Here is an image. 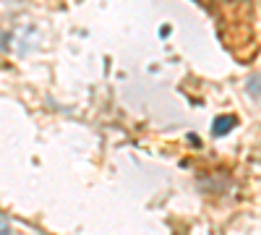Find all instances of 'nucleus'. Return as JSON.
<instances>
[{
  "label": "nucleus",
  "instance_id": "1",
  "mask_svg": "<svg viewBox=\"0 0 261 235\" xmlns=\"http://www.w3.org/2000/svg\"><path fill=\"white\" fill-rule=\"evenodd\" d=\"M235 118L232 115H220L214 120V125H212V131H214V136H225V134H230L232 128H235Z\"/></svg>",
  "mask_w": 261,
  "mask_h": 235
},
{
  "label": "nucleus",
  "instance_id": "2",
  "mask_svg": "<svg viewBox=\"0 0 261 235\" xmlns=\"http://www.w3.org/2000/svg\"><path fill=\"white\" fill-rule=\"evenodd\" d=\"M0 235H11V225L6 220H0Z\"/></svg>",
  "mask_w": 261,
  "mask_h": 235
}]
</instances>
